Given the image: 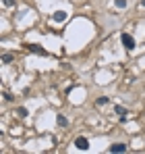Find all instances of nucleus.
<instances>
[{
    "mask_svg": "<svg viewBox=\"0 0 145 154\" xmlns=\"http://www.w3.org/2000/svg\"><path fill=\"white\" fill-rule=\"evenodd\" d=\"M120 42H122V46H125L127 50H133V48L137 46V44H135V38H133L131 33H122V35H120Z\"/></svg>",
    "mask_w": 145,
    "mask_h": 154,
    "instance_id": "nucleus-1",
    "label": "nucleus"
},
{
    "mask_svg": "<svg viewBox=\"0 0 145 154\" xmlns=\"http://www.w3.org/2000/svg\"><path fill=\"white\" fill-rule=\"evenodd\" d=\"M75 146H77L79 150H87V148H89V142H87V138H77V140H75Z\"/></svg>",
    "mask_w": 145,
    "mask_h": 154,
    "instance_id": "nucleus-2",
    "label": "nucleus"
},
{
    "mask_svg": "<svg viewBox=\"0 0 145 154\" xmlns=\"http://www.w3.org/2000/svg\"><path fill=\"white\" fill-rule=\"evenodd\" d=\"M27 50L29 52H35V54H48L42 46H37V44H27Z\"/></svg>",
    "mask_w": 145,
    "mask_h": 154,
    "instance_id": "nucleus-3",
    "label": "nucleus"
},
{
    "mask_svg": "<svg viewBox=\"0 0 145 154\" xmlns=\"http://www.w3.org/2000/svg\"><path fill=\"white\" fill-rule=\"evenodd\" d=\"M108 150H110V152H127V146H125V144H112Z\"/></svg>",
    "mask_w": 145,
    "mask_h": 154,
    "instance_id": "nucleus-4",
    "label": "nucleus"
},
{
    "mask_svg": "<svg viewBox=\"0 0 145 154\" xmlns=\"http://www.w3.org/2000/svg\"><path fill=\"white\" fill-rule=\"evenodd\" d=\"M52 19H54V21H58V23H60V21H64V19H66V13H64V11H56Z\"/></svg>",
    "mask_w": 145,
    "mask_h": 154,
    "instance_id": "nucleus-5",
    "label": "nucleus"
},
{
    "mask_svg": "<svg viewBox=\"0 0 145 154\" xmlns=\"http://www.w3.org/2000/svg\"><path fill=\"white\" fill-rule=\"evenodd\" d=\"M56 123H58L60 127H66V125H68V119H66L64 115H58V117H56Z\"/></svg>",
    "mask_w": 145,
    "mask_h": 154,
    "instance_id": "nucleus-6",
    "label": "nucleus"
},
{
    "mask_svg": "<svg viewBox=\"0 0 145 154\" xmlns=\"http://www.w3.org/2000/svg\"><path fill=\"white\" fill-rule=\"evenodd\" d=\"M17 115H19L21 119H25V117H27V108H25V106H19V108H17Z\"/></svg>",
    "mask_w": 145,
    "mask_h": 154,
    "instance_id": "nucleus-7",
    "label": "nucleus"
},
{
    "mask_svg": "<svg viewBox=\"0 0 145 154\" xmlns=\"http://www.w3.org/2000/svg\"><path fill=\"white\" fill-rule=\"evenodd\" d=\"M108 102H110V98H108V96H102V98H98L95 106H104V104H108Z\"/></svg>",
    "mask_w": 145,
    "mask_h": 154,
    "instance_id": "nucleus-8",
    "label": "nucleus"
},
{
    "mask_svg": "<svg viewBox=\"0 0 145 154\" xmlns=\"http://www.w3.org/2000/svg\"><path fill=\"white\" fill-rule=\"evenodd\" d=\"M2 62H4V65H8V62H13V54H8V52H4V54H2Z\"/></svg>",
    "mask_w": 145,
    "mask_h": 154,
    "instance_id": "nucleus-9",
    "label": "nucleus"
},
{
    "mask_svg": "<svg viewBox=\"0 0 145 154\" xmlns=\"http://www.w3.org/2000/svg\"><path fill=\"white\" fill-rule=\"evenodd\" d=\"M114 113H118L120 117H122V115H127V108L125 106H114Z\"/></svg>",
    "mask_w": 145,
    "mask_h": 154,
    "instance_id": "nucleus-10",
    "label": "nucleus"
},
{
    "mask_svg": "<svg viewBox=\"0 0 145 154\" xmlns=\"http://www.w3.org/2000/svg\"><path fill=\"white\" fill-rule=\"evenodd\" d=\"M116 6L118 9H125L127 6V0H116Z\"/></svg>",
    "mask_w": 145,
    "mask_h": 154,
    "instance_id": "nucleus-11",
    "label": "nucleus"
},
{
    "mask_svg": "<svg viewBox=\"0 0 145 154\" xmlns=\"http://www.w3.org/2000/svg\"><path fill=\"white\" fill-rule=\"evenodd\" d=\"M4 6H15V0H2Z\"/></svg>",
    "mask_w": 145,
    "mask_h": 154,
    "instance_id": "nucleus-12",
    "label": "nucleus"
},
{
    "mask_svg": "<svg viewBox=\"0 0 145 154\" xmlns=\"http://www.w3.org/2000/svg\"><path fill=\"white\" fill-rule=\"evenodd\" d=\"M141 6H145V0H141Z\"/></svg>",
    "mask_w": 145,
    "mask_h": 154,
    "instance_id": "nucleus-13",
    "label": "nucleus"
}]
</instances>
